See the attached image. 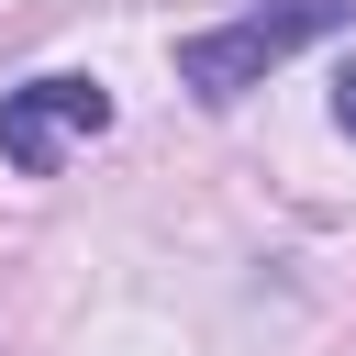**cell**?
Listing matches in <instances>:
<instances>
[{
	"mask_svg": "<svg viewBox=\"0 0 356 356\" xmlns=\"http://www.w3.org/2000/svg\"><path fill=\"white\" fill-rule=\"evenodd\" d=\"M334 22H356V0H267V11H245V22H211V33H189L178 44V78L200 89V100H245L267 67H289L312 33H334Z\"/></svg>",
	"mask_w": 356,
	"mask_h": 356,
	"instance_id": "6da1fadb",
	"label": "cell"
},
{
	"mask_svg": "<svg viewBox=\"0 0 356 356\" xmlns=\"http://www.w3.org/2000/svg\"><path fill=\"white\" fill-rule=\"evenodd\" d=\"M100 122H111L100 78H33V89H11V100H0V156L44 178V167H56L67 145H89Z\"/></svg>",
	"mask_w": 356,
	"mask_h": 356,
	"instance_id": "7a4b0ae2",
	"label": "cell"
},
{
	"mask_svg": "<svg viewBox=\"0 0 356 356\" xmlns=\"http://www.w3.org/2000/svg\"><path fill=\"white\" fill-rule=\"evenodd\" d=\"M334 111H345V134H356V67H345V78H334Z\"/></svg>",
	"mask_w": 356,
	"mask_h": 356,
	"instance_id": "3957f363",
	"label": "cell"
}]
</instances>
